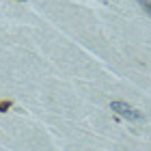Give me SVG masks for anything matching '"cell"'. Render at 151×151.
<instances>
[{"instance_id":"obj_1","label":"cell","mask_w":151,"mask_h":151,"mask_svg":"<svg viewBox=\"0 0 151 151\" xmlns=\"http://www.w3.org/2000/svg\"><path fill=\"white\" fill-rule=\"evenodd\" d=\"M110 110H114L119 116H125V119H132V121H140L142 119V114L138 110H134L132 106H127V104H123V101H112L110 104Z\"/></svg>"},{"instance_id":"obj_2","label":"cell","mask_w":151,"mask_h":151,"mask_svg":"<svg viewBox=\"0 0 151 151\" xmlns=\"http://www.w3.org/2000/svg\"><path fill=\"white\" fill-rule=\"evenodd\" d=\"M11 106H13V101H11V99H2V101H0V112L11 110Z\"/></svg>"},{"instance_id":"obj_3","label":"cell","mask_w":151,"mask_h":151,"mask_svg":"<svg viewBox=\"0 0 151 151\" xmlns=\"http://www.w3.org/2000/svg\"><path fill=\"white\" fill-rule=\"evenodd\" d=\"M138 4H140L142 9H145L149 15H151V0H138Z\"/></svg>"}]
</instances>
